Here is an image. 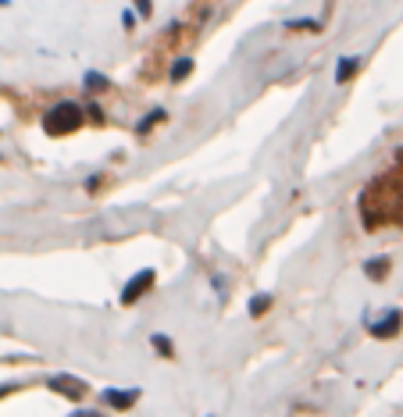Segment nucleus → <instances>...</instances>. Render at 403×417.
<instances>
[{"instance_id": "nucleus-13", "label": "nucleus", "mask_w": 403, "mask_h": 417, "mask_svg": "<svg viewBox=\"0 0 403 417\" xmlns=\"http://www.w3.org/2000/svg\"><path fill=\"white\" fill-rule=\"evenodd\" d=\"M286 29L289 32H314V29H321L314 18H292V22H286Z\"/></svg>"}, {"instance_id": "nucleus-11", "label": "nucleus", "mask_w": 403, "mask_h": 417, "mask_svg": "<svg viewBox=\"0 0 403 417\" xmlns=\"http://www.w3.org/2000/svg\"><path fill=\"white\" fill-rule=\"evenodd\" d=\"M150 346H154V353L164 357V360H172V357H175V342L164 335V332H150Z\"/></svg>"}, {"instance_id": "nucleus-1", "label": "nucleus", "mask_w": 403, "mask_h": 417, "mask_svg": "<svg viewBox=\"0 0 403 417\" xmlns=\"http://www.w3.org/2000/svg\"><path fill=\"white\" fill-rule=\"evenodd\" d=\"M82 121H86V107L76 100H61L43 115V132L47 136H71L82 129Z\"/></svg>"}, {"instance_id": "nucleus-8", "label": "nucleus", "mask_w": 403, "mask_h": 417, "mask_svg": "<svg viewBox=\"0 0 403 417\" xmlns=\"http://www.w3.org/2000/svg\"><path fill=\"white\" fill-rule=\"evenodd\" d=\"M111 86H115V82L107 79L104 71H86V75H82V89H86L89 97H97V93H107V89H111Z\"/></svg>"}, {"instance_id": "nucleus-7", "label": "nucleus", "mask_w": 403, "mask_h": 417, "mask_svg": "<svg viewBox=\"0 0 403 417\" xmlns=\"http://www.w3.org/2000/svg\"><path fill=\"white\" fill-rule=\"evenodd\" d=\"M393 271V257H371L368 264H364V275H368L371 282H386Z\"/></svg>"}, {"instance_id": "nucleus-6", "label": "nucleus", "mask_w": 403, "mask_h": 417, "mask_svg": "<svg viewBox=\"0 0 403 417\" xmlns=\"http://www.w3.org/2000/svg\"><path fill=\"white\" fill-rule=\"evenodd\" d=\"M360 64H364V58H357V53H346V58H339L336 61V86L350 82L357 71H360Z\"/></svg>"}, {"instance_id": "nucleus-14", "label": "nucleus", "mask_w": 403, "mask_h": 417, "mask_svg": "<svg viewBox=\"0 0 403 417\" xmlns=\"http://www.w3.org/2000/svg\"><path fill=\"white\" fill-rule=\"evenodd\" d=\"M133 11H136L139 18H150V14H154V0H133Z\"/></svg>"}, {"instance_id": "nucleus-5", "label": "nucleus", "mask_w": 403, "mask_h": 417, "mask_svg": "<svg viewBox=\"0 0 403 417\" xmlns=\"http://www.w3.org/2000/svg\"><path fill=\"white\" fill-rule=\"evenodd\" d=\"M139 396H143V389H104V403L107 407H115V410H133L136 403H139Z\"/></svg>"}, {"instance_id": "nucleus-10", "label": "nucleus", "mask_w": 403, "mask_h": 417, "mask_svg": "<svg viewBox=\"0 0 403 417\" xmlns=\"http://www.w3.org/2000/svg\"><path fill=\"white\" fill-rule=\"evenodd\" d=\"M193 68H196V61L189 58V53H186V58H175L172 68H168V79H172V82H186V79L193 75Z\"/></svg>"}, {"instance_id": "nucleus-4", "label": "nucleus", "mask_w": 403, "mask_h": 417, "mask_svg": "<svg viewBox=\"0 0 403 417\" xmlns=\"http://www.w3.org/2000/svg\"><path fill=\"white\" fill-rule=\"evenodd\" d=\"M47 385H50L54 392L68 396V400H86V392H89V385L82 382V378H76V374H54Z\"/></svg>"}, {"instance_id": "nucleus-9", "label": "nucleus", "mask_w": 403, "mask_h": 417, "mask_svg": "<svg viewBox=\"0 0 403 417\" xmlns=\"http://www.w3.org/2000/svg\"><path fill=\"white\" fill-rule=\"evenodd\" d=\"M164 121H168V111H164V107H154V111L150 115H146V118H139L136 121V136H150V129H157V125H164Z\"/></svg>"}, {"instance_id": "nucleus-12", "label": "nucleus", "mask_w": 403, "mask_h": 417, "mask_svg": "<svg viewBox=\"0 0 403 417\" xmlns=\"http://www.w3.org/2000/svg\"><path fill=\"white\" fill-rule=\"evenodd\" d=\"M246 311H250V318H261V314H268V311H271V296H268V293H257V296L250 300V307H246Z\"/></svg>"}, {"instance_id": "nucleus-17", "label": "nucleus", "mask_w": 403, "mask_h": 417, "mask_svg": "<svg viewBox=\"0 0 403 417\" xmlns=\"http://www.w3.org/2000/svg\"><path fill=\"white\" fill-rule=\"evenodd\" d=\"M100 182H104L100 175H89V178H86V189H89V193H97V186H100Z\"/></svg>"}, {"instance_id": "nucleus-15", "label": "nucleus", "mask_w": 403, "mask_h": 417, "mask_svg": "<svg viewBox=\"0 0 403 417\" xmlns=\"http://www.w3.org/2000/svg\"><path fill=\"white\" fill-rule=\"evenodd\" d=\"M136 22H139V14H136L133 8H129V11H122V29H125V32H133Z\"/></svg>"}, {"instance_id": "nucleus-3", "label": "nucleus", "mask_w": 403, "mask_h": 417, "mask_svg": "<svg viewBox=\"0 0 403 417\" xmlns=\"http://www.w3.org/2000/svg\"><path fill=\"white\" fill-rule=\"evenodd\" d=\"M400 329H403V311H382L378 318H368V332L375 335V339H393V335H400Z\"/></svg>"}, {"instance_id": "nucleus-18", "label": "nucleus", "mask_w": 403, "mask_h": 417, "mask_svg": "<svg viewBox=\"0 0 403 417\" xmlns=\"http://www.w3.org/2000/svg\"><path fill=\"white\" fill-rule=\"evenodd\" d=\"M68 417H104V414H97V410H76V414H68Z\"/></svg>"}, {"instance_id": "nucleus-16", "label": "nucleus", "mask_w": 403, "mask_h": 417, "mask_svg": "<svg viewBox=\"0 0 403 417\" xmlns=\"http://www.w3.org/2000/svg\"><path fill=\"white\" fill-rule=\"evenodd\" d=\"M86 115L93 118V121H104V111H100V107H97L93 100H86Z\"/></svg>"}, {"instance_id": "nucleus-2", "label": "nucleus", "mask_w": 403, "mask_h": 417, "mask_svg": "<svg viewBox=\"0 0 403 417\" xmlns=\"http://www.w3.org/2000/svg\"><path fill=\"white\" fill-rule=\"evenodd\" d=\"M154 282H157V271L154 267H143V271H136V275L122 285V307H133V303H139V296H146L154 289Z\"/></svg>"}]
</instances>
